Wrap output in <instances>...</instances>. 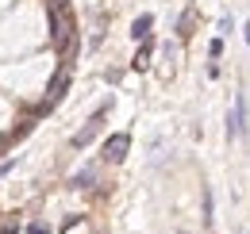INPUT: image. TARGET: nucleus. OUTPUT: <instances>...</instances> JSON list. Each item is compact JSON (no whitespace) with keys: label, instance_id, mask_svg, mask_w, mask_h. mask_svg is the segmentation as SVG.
<instances>
[{"label":"nucleus","instance_id":"f257e3e1","mask_svg":"<svg viewBox=\"0 0 250 234\" xmlns=\"http://www.w3.org/2000/svg\"><path fill=\"white\" fill-rule=\"evenodd\" d=\"M104 116H108V104H100V108L93 112V119L85 123V131H81V135H73V150H85V146H89V142L96 138V135H100V127H104Z\"/></svg>","mask_w":250,"mask_h":234},{"label":"nucleus","instance_id":"f03ea898","mask_svg":"<svg viewBox=\"0 0 250 234\" xmlns=\"http://www.w3.org/2000/svg\"><path fill=\"white\" fill-rule=\"evenodd\" d=\"M127 150H131V135H112L104 142V161H124Z\"/></svg>","mask_w":250,"mask_h":234},{"label":"nucleus","instance_id":"7ed1b4c3","mask_svg":"<svg viewBox=\"0 0 250 234\" xmlns=\"http://www.w3.org/2000/svg\"><path fill=\"white\" fill-rule=\"evenodd\" d=\"M243 127H247V96H239V100H235V112L227 116V135H231V138H239V135H243Z\"/></svg>","mask_w":250,"mask_h":234},{"label":"nucleus","instance_id":"20e7f679","mask_svg":"<svg viewBox=\"0 0 250 234\" xmlns=\"http://www.w3.org/2000/svg\"><path fill=\"white\" fill-rule=\"evenodd\" d=\"M65 88H69V77H65V73H58V77L50 81V96L42 100V108H39V112H50V108H54V104L65 96Z\"/></svg>","mask_w":250,"mask_h":234},{"label":"nucleus","instance_id":"39448f33","mask_svg":"<svg viewBox=\"0 0 250 234\" xmlns=\"http://www.w3.org/2000/svg\"><path fill=\"white\" fill-rule=\"evenodd\" d=\"M150 27H154V16L150 12H143L135 23H131V35H135V42H143V39H150Z\"/></svg>","mask_w":250,"mask_h":234},{"label":"nucleus","instance_id":"423d86ee","mask_svg":"<svg viewBox=\"0 0 250 234\" xmlns=\"http://www.w3.org/2000/svg\"><path fill=\"white\" fill-rule=\"evenodd\" d=\"M96 173H100L96 165H85V169H77V173H73L69 184H73V188H93V184H96Z\"/></svg>","mask_w":250,"mask_h":234},{"label":"nucleus","instance_id":"0eeeda50","mask_svg":"<svg viewBox=\"0 0 250 234\" xmlns=\"http://www.w3.org/2000/svg\"><path fill=\"white\" fill-rule=\"evenodd\" d=\"M150 50H154V42L143 39V46H139V54H135V69H146V65H150Z\"/></svg>","mask_w":250,"mask_h":234},{"label":"nucleus","instance_id":"6e6552de","mask_svg":"<svg viewBox=\"0 0 250 234\" xmlns=\"http://www.w3.org/2000/svg\"><path fill=\"white\" fill-rule=\"evenodd\" d=\"M188 27H192V8H188L185 16H181V31H177V35H181V39H188V35H192Z\"/></svg>","mask_w":250,"mask_h":234},{"label":"nucleus","instance_id":"1a4fd4ad","mask_svg":"<svg viewBox=\"0 0 250 234\" xmlns=\"http://www.w3.org/2000/svg\"><path fill=\"white\" fill-rule=\"evenodd\" d=\"M31 234H50V227H42V223H31Z\"/></svg>","mask_w":250,"mask_h":234},{"label":"nucleus","instance_id":"9d476101","mask_svg":"<svg viewBox=\"0 0 250 234\" xmlns=\"http://www.w3.org/2000/svg\"><path fill=\"white\" fill-rule=\"evenodd\" d=\"M8 169H12V161H4V165H0V176H4V173H8Z\"/></svg>","mask_w":250,"mask_h":234}]
</instances>
